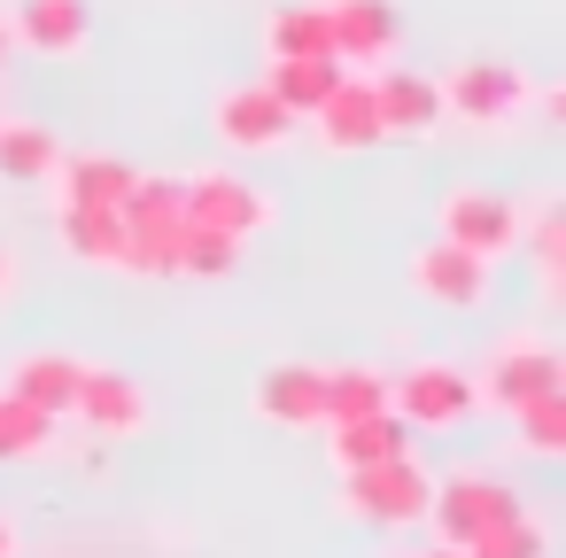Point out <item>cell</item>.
Wrapping results in <instances>:
<instances>
[{"mask_svg":"<svg viewBox=\"0 0 566 558\" xmlns=\"http://www.w3.org/2000/svg\"><path fill=\"white\" fill-rule=\"evenodd\" d=\"M527 504L504 488V481H489V473H458V481H434V496H427V527H434V543H450V550H465L473 535H489V527H504V519H520Z\"/></svg>","mask_w":566,"mask_h":558,"instance_id":"5","label":"cell"},{"mask_svg":"<svg viewBox=\"0 0 566 558\" xmlns=\"http://www.w3.org/2000/svg\"><path fill=\"white\" fill-rule=\"evenodd\" d=\"M210 133H218L226 156H280L303 133V117H287V102L264 78H241V86H226L210 102Z\"/></svg>","mask_w":566,"mask_h":558,"instance_id":"3","label":"cell"},{"mask_svg":"<svg viewBox=\"0 0 566 558\" xmlns=\"http://www.w3.org/2000/svg\"><path fill=\"white\" fill-rule=\"evenodd\" d=\"M411 287L434 303V310H481L489 303V264L481 256H465V249H450V241H427V249H411Z\"/></svg>","mask_w":566,"mask_h":558,"instance_id":"12","label":"cell"},{"mask_svg":"<svg viewBox=\"0 0 566 558\" xmlns=\"http://www.w3.org/2000/svg\"><path fill=\"white\" fill-rule=\"evenodd\" d=\"M434 94H442V117H458L473 133H496V125H520L527 117L535 78L520 63H504V55H465L450 78H434Z\"/></svg>","mask_w":566,"mask_h":558,"instance_id":"1","label":"cell"},{"mask_svg":"<svg viewBox=\"0 0 566 558\" xmlns=\"http://www.w3.org/2000/svg\"><path fill=\"white\" fill-rule=\"evenodd\" d=\"M326 24H334V63H396L403 48L396 0H326Z\"/></svg>","mask_w":566,"mask_h":558,"instance_id":"13","label":"cell"},{"mask_svg":"<svg viewBox=\"0 0 566 558\" xmlns=\"http://www.w3.org/2000/svg\"><path fill=\"white\" fill-rule=\"evenodd\" d=\"M55 427H63V419L32 411L24 396H0V457H40V450L55 442Z\"/></svg>","mask_w":566,"mask_h":558,"instance_id":"26","label":"cell"},{"mask_svg":"<svg viewBox=\"0 0 566 558\" xmlns=\"http://www.w3.org/2000/svg\"><path fill=\"white\" fill-rule=\"evenodd\" d=\"M9 48H17V40H9V17H0V63H9Z\"/></svg>","mask_w":566,"mask_h":558,"instance_id":"33","label":"cell"},{"mask_svg":"<svg viewBox=\"0 0 566 558\" xmlns=\"http://www.w3.org/2000/svg\"><path fill=\"white\" fill-rule=\"evenodd\" d=\"M9 40H24L32 55H86V40H94V9H86V0H17Z\"/></svg>","mask_w":566,"mask_h":558,"instance_id":"15","label":"cell"},{"mask_svg":"<svg viewBox=\"0 0 566 558\" xmlns=\"http://www.w3.org/2000/svg\"><path fill=\"white\" fill-rule=\"evenodd\" d=\"M0 558H17V527L9 519H0Z\"/></svg>","mask_w":566,"mask_h":558,"instance_id":"31","label":"cell"},{"mask_svg":"<svg viewBox=\"0 0 566 558\" xmlns=\"http://www.w3.org/2000/svg\"><path fill=\"white\" fill-rule=\"evenodd\" d=\"M303 55H334L326 0H287L264 17V63H303Z\"/></svg>","mask_w":566,"mask_h":558,"instance_id":"19","label":"cell"},{"mask_svg":"<svg viewBox=\"0 0 566 558\" xmlns=\"http://www.w3.org/2000/svg\"><path fill=\"white\" fill-rule=\"evenodd\" d=\"M558 388H566V357H558L551 341L520 334V341H496V349H489V380H481V396H489L496 411H520V403L558 396Z\"/></svg>","mask_w":566,"mask_h":558,"instance_id":"9","label":"cell"},{"mask_svg":"<svg viewBox=\"0 0 566 558\" xmlns=\"http://www.w3.org/2000/svg\"><path fill=\"white\" fill-rule=\"evenodd\" d=\"M342 71H349V63H334V55H303V63H272V71H264V86L287 102V117H303V125H311V109L342 86Z\"/></svg>","mask_w":566,"mask_h":558,"instance_id":"23","label":"cell"},{"mask_svg":"<svg viewBox=\"0 0 566 558\" xmlns=\"http://www.w3.org/2000/svg\"><path fill=\"white\" fill-rule=\"evenodd\" d=\"M17 287V264H9V249H0V295H9Z\"/></svg>","mask_w":566,"mask_h":558,"instance_id":"30","label":"cell"},{"mask_svg":"<svg viewBox=\"0 0 566 558\" xmlns=\"http://www.w3.org/2000/svg\"><path fill=\"white\" fill-rule=\"evenodd\" d=\"M326 411V365H272L256 380V419L272 427H318Z\"/></svg>","mask_w":566,"mask_h":558,"instance_id":"17","label":"cell"},{"mask_svg":"<svg viewBox=\"0 0 566 558\" xmlns=\"http://www.w3.org/2000/svg\"><path fill=\"white\" fill-rule=\"evenodd\" d=\"M473 403H481L473 372H458V365H442V357L403 365V372L388 380V411H396L403 427H465Z\"/></svg>","mask_w":566,"mask_h":558,"instance_id":"6","label":"cell"},{"mask_svg":"<svg viewBox=\"0 0 566 558\" xmlns=\"http://www.w3.org/2000/svg\"><path fill=\"white\" fill-rule=\"evenodd\" d=\"M117 218H125V256H117V272L171 280V249H179V225H187L179 179H133V194L117 202Z\"/></svg>","mask_w":566,"mask_h":558,"instance_id":"2","label":"cell"},{"mask_svg":"<svg viewBox=\"0 0 566 558\" xmlns=\"http://www.w3.org/2000/svg\"><path fill=\"white\" fill-rule=\"evenodd\" d=\"M465 558H551V535L520 512V519H504V527L473 535V543H465Z\"/></svg>","mask_w":566,"mask_h":558,"instance_id":"29","label":"cell"},{"mask_svg":"<svg viewBox=\"0 0 566 558\" xmlns=\"http://www.w3.org/2000/svg\"><path fill=\"white\" fill-rule=\"evenodd\" d=\"M55 233L78 264H117L125 256V218L117 210H86V202H55Z\"/></svg>","mask_w":566,"mask_h":558,"instance_id":"21","label":"cell"},{"mask_svg":"<svg viewBox=\"0 0 566 558\" xmlns=\"http://www.w3.org/2000/svg\"><path fill=\"white\" fill-rule=\"evenodd\" d=\"M342 481H349V512L373 519V527H419L427 496H434L419 457H388V465H365V473H342Z\"/></svg>","mask_w":566,"mask_h":558,"instance_id":"8","label":"cell"},{"mask_svg":"<svg viewBox=\"0 0 566 558\" xmlns=\"http://www.w3.org/2000/svg\"><path fill=\"white\" fill-rule=\"evenodd\" d=\"M179 202H187V225H210V233H233V241H256L280 210H272V194H256L249 179H233V171H195V179H179Z\"/></svg>","mask_w":566,"mask_h":558,"instance_id":"7","label":"cell"},{"mask_svg":"<svg viewBox=\"0 0 566 558\" xmlns=\"http://www.w3.org/2000/svg\"><path fill=\"white\" fill-rule=\"evenodd\" d=\"M520 249L543 264V287H558V256H566V210L543 202L535 218H520Z\"/></svg>","mask_w":566,"mask_h":558,"instance_id":"28","label":"cell"},{"mask_svg":"<svg viewBox=\"0 0 566 558\" xmlns=\"http://www.w3.org/2000/svg\"><path fill=\"white\" fill-rule=\"evenodd\" d=\"M326 450L342 473H365V465H388V457H411V427L396 411H373V419H349V427H326Z\"/></svg>","mask_w":566,"mask_h":558,"instance_id":"18","label":"cell"},{"mask_svg":"<svg viewBox=\"0 0 566 558\" xmlns=\"http://www.w3.org/2000/svg\"><path fill=\"white\" fill-rule=\"evenodd\" d=\"M241 264V241L233 233H210V225H179V249H171V280H226Z\"/></svg>","mask_w":566,"mask_h":558,"instance_id":"25","label":"cell"},{"mask_svg":"<svg viewBox=\"0 0 566 558\" xmlns=\"http://www.w3.org/2000/svg\"><path fill=\"white\" fill-rule=\"evenodd\" d=\"M512 427H520V450H535V457L566 450V388H558V396L520 403V411H512Z\"/></svg>","mask_w":566,"mask_h":558,"instance_id":"27","label":"cell"},{"mask_svg":"<svg viewBox=\"0 0 566 558\" xmlns=\"http://www.w3.org/2000/svg\"><path fill=\"white\" fill-rule=\"evenodd\" d=\"M78 380H86V365H78V357H63V349H32V357H17V365H9V396H24V403H32V411H48V419H71Z\"/></svg>","mask_w":566,"mask_h":558,"instance_id":"16","label":"cell"},{"mask_svg":"<svg viewBox=\"0 0 566 558\" xmlns=\"http://www.w3.org/2000/svg\"><path fill=\"white\" fill-rule=\"evenodd\" d=\"M373 411H388V372H373V365H326V411H318V427H349V419H373Z\"/></svg>","mask_w":566,"mask_h":558,"instance_id":"22","label":"cell"},{"mask_svg":"<svg viewBox=\"0 0 566 558\" xmlns=\"http://www.w3.org/2000/svg\"><path fill=\"white\" fill-rule=\"evenodd\" d=\"M311 133H318L326 156H365V148H380L388 133H380V109H373V78H365V71H342V86L311 109Z\"/></svg>","mask_w":566,"mask_h":558,"instance_id":"10","label":"cell"},{"mask_svg":"<svg viewBox=\"0 0 566 558\" xmlns=\"http://www.w3.org/2000/svg\"><path fill=\"white\" fill-rule=\"evenodd\" d=\"M55 179H63V202L117 210V202L133 194V179H140V171H133L125 156H102V148H94V156H63V164H55Z\"/></svg>","mask_w":566,"mask_h":558,"instance_id":"20","label":"cell"},{"mask_svg":"<svg viewBox=\"0 0 566 558\" xmlns=\"http://www.w3.org/2000/svg\"><path fill=\"white\" fill-rule=\"evenodd\" d=\"M71 419H78L86 434H102V442H133V434L148 427V396H140V380H133V372L86 365V380H78V403H71Z\"/></svg>","mask_w":566,"mask_h":558,"instance_id":"11","label":"cell"},{"mask_svg":"<svg viewBox=\"0 0 566 558\" xmlns=\"http://www.w3.org/2000/svg\"><path fill=\"white\" fill-rule=\"evenodd\" d=\"M373 109H380V133H388V140H427V133H442V94H434V78H419V71H373Z\"/></svg>","mask_w":566,"mask_h":558,"instance_id":"14","label":"cell"},{"mask_svg":"<svg viewBox=\"0 0 566 558\" xmlns=\"http://www.w3.org/2000/svg\"><path fill=\"white\" fill-rule=\"evenodd\" d=\"M434 241H450V249L496 264V256L520 249V202H512V194H489V187H458V194H442V210H434Z\"/></svg>","mask_w":566,"mask_h":558,"instance_id":"4","label":"cell"},{"mask_svg":"<svg viewBox=\"0 0 566 558\" xmlns=\"http://www.w3.org/2000/svg\"><path fill=\"white\" fill-rule=\"evenodd\" d=\"M419 558H465V550H450V543H434V550H419Z\"/></svg>","mask_w":566,"mask_h":558,"instance_id":"32","label":"cell"},{"mask_svg":"<svg viewBox=\"0 0 566 558\" xmlns=\"http://www.w3.org/2000/svg\"><path fill=\"white\" fill-rule=\"evenodd\" d=\"M55 164H63V148H55L48 125H9L0 117V171H9L17 187H48Z\"/></svg>","mask_w":566,"mask_h":558,"instance_id":"24","label":"cell"}]
</instances>
